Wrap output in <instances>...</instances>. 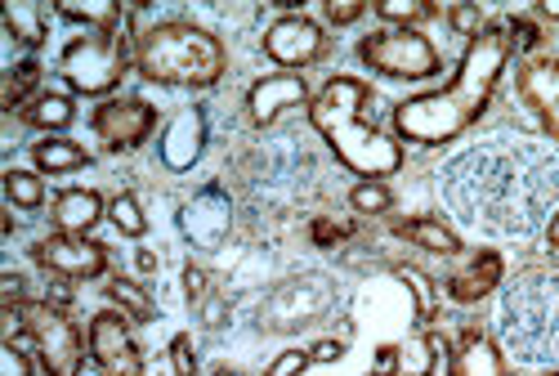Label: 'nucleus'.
<instances>
[{"instance_id":"9b49d317","label":"nucleus","mask_w":559,"mask_h":376,"mask_svg":"<svg viewBox=\"0 0 559 376\" xmlns=\"http://www.w3.org/2000/svg\"><path fill=\"white\" fill-rule=\"evenodd\" d=\"M32 265H40L50 278H63V282H95L108 273L112 256L99 238H76V233H50V238L32 243Z\"/></svg>"},{"instance_id":"f704fd0d","label":"nucleus","mask_w":559,"mask_h":376,"mask_svg":"<svg viewBox=\"0 0 559 376\" xmlns=\"http://www.w3.org/2000/svg\"><path fill=\"white\" fill-rule=\"evenodd\" d=\"M170 367L175 376H198V354H193V341L189 337H170Z\"/></svg>"},{"instance_id":"58836bf2","label":"nucleus","mask_w":559,"mask_h":376,"mask_svg":"<svg viewBox=\"0 0 559 376\" xmlns=\"http://www.w3.org/2000/svg\"><path fill=\"white\" fill-rule=\"evenodd\" d=\"M537 126H542L550 139H559V99H555L550 108H542V113H537Z\"/></svg>"},{"instance_id":"4468645a","label":"nucleus","mask_w":559,"mask_h":376,"mask_svg":"<svg viewBox=\"0 0 559 376\" xmlns=\"http://www.w3.org/2000/svg\"><path fill=\"white\" fill-rule=\"evenodd\" d=\"M206 139H211V126H206V108L202 104H189L179 108L166 126H162V139H157V157L170 175H189L202 153H206Z\"/></svg>"},{"instance_id":"bb28decb","label":"nucleus","mask_w":559,"mask_h":376,"mask_svg":"<svg viewBox=\"0 0 559 376\" xmlns=\"http://www.w3.org/2000/svg\"><path fill=\"white\" fill-rule=\"evenodd\" d=\"M349 211H354V215H367V220L390 215V211H394L390 184H385V179H354V188H349Z\"/></svg>"},{"instance_id":"4c0bfd02","label":"nucleus","mask_w":559,"mask_h":376,"mask_svg":"<svg viewBox=\"0 0 559 376\" xmlns=\"http://www.w3.org/2000/svg\"><path fill=\"white\" fill-rule=\"evenodd\" d=\"M309 354H313V363H332V359L345 354V341H322V345H313Z\"/></svg>"},{"instance_id":"f8f14e48","label":"nucleus","mask_w":559,"mask_h":376,"mask_svg":"<svg viewBox=\"0 0 559 376\" xmlns=\"http://www.w3.org/2000/svg\"><path fill=\"white\" fill-rule=\"evenodd\" d=\"M179 238L189 243L193 251H219L233 233V198L224 184H202L198 193L179 207L175 215Z\"/></svg>"},{"instance_id":"79ce46f5","label":"nucleus","mask_w":559,"mask_h":376,"mask_svg":"<svg viewBox=\"0 0 559 376\" xmlns=\"http://www.w3.org/2000/svg\"><path fill=\"white\" fill-rule=\"evenodd\" d=\"M546 247H555V251H559V211H555V220L546 224Z\"/></svg>"},{"instance_id":"9d476101","label":"nucleus","mask_w":559,"mask_h":376,"mask_svg":"<svg viewBox=\"0 0 559 376\" xmlns=\"http://www.w3.org/2000/svg\"><path fill=\"white\" fill-rule=\"evenodd\" d=\"M90 341V363L99 367V376H148V359L139 350L130 318L121 309H99L85 327Z\"/></svg>"},{"instance_id":"1a4fd4ad","label":"nucleus","mask_w":559,"mask_h":376,"mask_svg":"<svg viewBox=\"0 0 559 376\" xmlns=\"http://www.w3.org/2000/svg\"><path fill=\"white\" fill-rule=\"evenodd\" d=\"M157 126H162L157 104L139 99V94H112V99H104L95 113H90V130H95V139L108 153L144 149Z\"/></svg>"},{"instance_id":"f03ea898","label":"nucleus","mask_w":559,"mask_h":376,"mask_svg":"<svg viewBox=\"0 0 559 376\" xmlns=\"http://www.w3.org/2000/svg\"><path fill=\"white\" fill-rule=\"evenodd\" d=\"M371 108V85L358 77H328L313 99H309V126L322 134V144L332 149V157L358 175V179H390L403 171L407 153L390 130H377L362 113Z\"/></svg>"},{"instance_id":"5701e85b","label":"nucleus","mask_w":559,"mask_h":376,"mask_svg":"<svg viewBox=\"0 0 559 376\" xmlns=\"http://www.w3.org/2000/svg\"><path fill=\"white\" fill-rule=\"evenodd\" d=\"M23 121H27V126H36V130H45V134H59L63 126H72V121H76V94H63V90H40L36 99L27 104Z\"/></svg>"},{"instance_id":"6e6552de","label":"nucleus","mask_w":559,"mask_h":376,"mask_svg":"<svg viewBox=\"0 0 559 376\" xmlns=\"http://www.w3.org/2000/svg\"><path fill=\"white\" fill-rule=\"evenodd\" d=\"M260 50L277 72H300L313 68L322 55H328V32H322L318 19H309L305 10H287L283 19H273L260 36Z\"/></svg>"},{"instance_id":"c756f323","label":"nucleus","mask_w":559,"mask_h":376,"mask_svg":"<svg viewBox=\"0 0 559 376\" xmlns=\"http://www.w3.org/2000/svg\"><path fill=\"white\" fill-rule=\"evenodd\" d=\"M36 354H27L19 345V337H5V345H0V376H36Z\"/></svg>"},{"instance_id":"dca6fc26","label":"nucleus","mask_w":559,"mask_h":376,"mask_svg":"<svg viewBox=\"0 0 559 376\" xmlns=\"http://www.w3.org/2000/svg\"><path fill=\"white\" fill-rule=\"evenodd\" d=\"M501 278H506L501 251L484 247V251L471 256V265L448 278V296H452V305H479V301H488L501 287Z\"/></svg>"},{"instance_id":"c9c22d12","label":"nucleus","mask_w":559,"mask_h":376,"mask_svg":"<svg viewBox=\"0 0 559 376\" xmlns=\"http://www.w3.org/2000/svg\"><path fill=\"white\" fill-rule=\"evenodd\" d=\"M309 233H313V243H318V247H341L354 228H349V224H341V220H313V224H309Z\"/></svg>"},{"instance_id":"f257e3e1","label":"nucleus","mask_w":559,"mask_h":376,"mask_svg":"<svg viewBox=\"0 0 559 376\" xmlns=\"http://www.w3.org/2000/svg\"><path fill=\"white\" fill-rule=\"evenodd\" d=\"M510 55H515L510 23H488L475 40H465V55L443 90L412 94V99L394 108L390 117L394 139L399 144H416V149H443L452 139H461L488 113L492 94L510 68Z\"/></svg>"},{"instance_id":"0eeeda50","label":"nucleus","mask_w":559,"mask_h":376,"mask_svg":"<svg viewBox=\"0 0 559 376\" xmlns=\"http://www.w3.org/2000/svg\"><path fill=\"white\" fill-rule=\"evenodd\" d=\"M336 305V282L328 273H296L283 287H273L255 309V327L269 337H292L322 322Z\"/></svg>"},{"instance_id":"72a5a7b5","label":"nucleus","mask_w":559,"mask_h":376,"mask_svg":"<svg viewBox=\"0 0 559 376\" xmlns=\"http://www.w3.org/2000/svg\"><path fill=\"white\" fill-rule=\"evenodd\" d=\"M309 363H313V354L300 350V345H292V350H283V354H277V359L264 367V376H305Z\"/></svg>"},{"instance_id":"2eb2a0df","label":"nucleus","mask_w":559,"mask_h":376,"mask_svg":"<svg viewBox=\"0 0 559 376\" xmlns=\"http://www.w3.org/2000/svg\"><path fill=\"white\" fill-rule=\"evenodd\" d=\"M448 372L452 376H510L501 345L484 332V327H461L448 341Z\"/></svg>"},{"instance_id":"7c9ffc66","label":"nucleus","mask_w":559,"mask_h":376,"mask_svg":"<svg viewBox=\"0 0 559 376\" xmlns=\"http://www.w3.org/2000/svg\"><path fill=\"white\" fill-rule=\"evenodd\" d=\"M211 292H215L211 269H202V265H183V301H189L193 309H202Z\"/></svg>"},{"instance_id":"6ab92c4d","label":"nucleus","mask_w":559,"mask_h":376,"mask_svg":"<svg viewBox=\"0 0 559 376\" xmlns=\"http://www.w3.org/2000/svg\"><path fill=\"white\" fill-rule=\"evenodd\" d=\"M390 233H394V238H403V243H412L416 251H426V256H461V247H465L461 233H452L435 215H407Z\"/></svg>"},{"instance_id":"f3484780","label":"nucleus","mask_w":559,"mask_h":376,"mask_svg":"<svg viewBox=\"0 0 559 376\" xmlns=\"http://www.w3.org/2000/svg\"><path fill=\"white\" fill-rule=\"evenodd\" d=\"M104 215H108V202H104V193H95V188H63V193H55V202H50L55 233H76V238H85Z\"/></svg>"},{"instance_id":"393cba45","label":"nucleus","mask_w":559,"mask_h":376,"mask_svg":"<svg viewBox=\"0 0 559 376\" xmlns=\"http://www.w3.org/2000/svg\"><path fill=\"white\" fill-rule=\"evenodd\" d=\"M40 85V63H36V55H27L23 63H14L10 72H5V90H0V104H5V113H27V104L36 99V90Z\"/></svg>"},{"instance_id":"ddd939ff","label":"nucleus","mask_w":559,"mask_h":376,"mask_svg":"<svg viewBox=\"0 0 559 376\" xmlns=\"http://www.w3.org/2000/svg\"><path fill=\"white\" fill-rule=\"evenodd\" d=\"M309 99H313V90L300 72H269V77H255L247 90V117H251V126L269 130L287 113L309 108Z\"/></svg>"},{"instance_id":"c03bdc74","label":"nucleus","mask_w":559,"mask_h":376,"mask_svg":"<svg viewBox=\"0 0 559 376\" xmlns=\"http://www.w3.org/2000/svg\"><path fill=\"white\" fill-rule=\"evenodd\" d=\"M546 376H559V367H550V372H546Z\"/></svg>"},{"instance_id":"a19ab883","label":"nucleus","mask_w":559,"mask_h":376,"mask_svg":"<svg viewBox=\"0 0 559 376\" xmlns=\"http://www.w3.org/2000/svg\"><path fill=\"white\" fill-rule=\"evenodd\" d=\"M134 269H139V273H157V256H153V251H139V256H134Z\"/></svg>"},{"instance_id":"ea45409f","label":"nucleus","mask_w":559,"mask_h":376,"mask_svg":"<svg viewBox=\"0 0 559 376\" xmlns=\"http://www.w3.org/2000/svg\"><path fill=\"white\" fill-rule=\"evenodd\" d=\"M533 14H537V19H550V23H559V0H542V5H533Z\"/></svg>"},{"instance_id":"2f4dec72","label":"nucleus","mask_w":559,"mask_h":376,"mask_svg":"<svg viewBox=\"0 0 559 376\" xmlns=\"http://www.w3.org/2000/svg\"><path fill=\"white\" fill-rule=\"evenodd\" d=\"M443 14H448V27H452L456 36H465V40H475V36H479V32L488 27V23H484V10H479V5H448Z\"/></svg>"},{"instance_id":"20e7f679","label":"nucleus","mask_w":559,"mask_h":376,"mask_svg":"<svg viewBox=\"0 0 559 376\" xmlns=\"http://www.w3.org/2000/svg\"><path fill=\"white\" fill-rule=\"evenodd\" d=\"M130 68H134V40H126L121 32H85L63 45L59 59V77L81 99H108L112 90H121Z\"/></svg>"},{"instance_id":"a878e982","label":"nucleus","mask_w":559,"mask_h":376,"mask_svg":"<svg viewBox=\"0 0 559 376\" xmlns=\"http://www.w3.org/2000/svg\"><path fill=\"white\" fill-rule=\"evenodd\" d=\"M0 184H5V202H10L14 211H40L45 198H50V193H45V175H40V171L10 166Z\"/></svg>"},{"instance_id":"7ed1b4c3","label":"nucleus","mask_w":559,"mask_h":376,"mask_svg":"<svg viewBox=\"0 0 559 376\" xmlns=\"http://www.w3.org/2000/svg\"><path fill=\"white\" fill-rule=\"evenodd\" d=\"M130 40L134 72L162 90H215L228 72L224 40L193 19H162Z\"/></svg>"},{"instance_id":"39448f33","label":"nucleus","mask_w":559,"mask_h":376,"mask_svg":"<svg viewBox=\"0 0 559 376\" xmlns=\"http://www.w3.org/2000/svg\"><path fill=\"white\" fill-rule=\"evenodd\" d=\"M19 327L32 341V354L45 376H81L90 359V341L81 337V327L63 301H27L19 309Z\"/></svg>"},{"instance_id":"aec40b11","label":"nucleus","mask_w":559,"mask_h":376,"mask_svg":"<svg viewBox=\"0 0 559 376\" xmlns=\"http://www.w3.org/2000/svg\"><path fill=\"white\" fill-rule=\"evenodd\" d=\"M90 166H95V157H90V149H81L76 139L45 134L32 144V171H40V175H76Z\"/></svg>"},{"instance_id":"e433bc0d","label":"nucleus","mask_w":559,"mask_h":376,"mask_svg":"<svg viewBox=\"0 0 559 376\" xmlns=\"http://www.w3.org/2000/svg\"><path fill=\"white\" fill-rule=\"evenodd\" d=\"M198 318H202L206 327H224V322H228V305H224V301L211 292V296H206V305L198 309Z\"/></svg>"},{"instance_id":"b1692460","label":"nucleus","mask_w":559,"mask_h":376,"mask_svg":"<svg viewBox=\"0 0 559 376\" xmlns=\"http://www.w3.org/2000/svg\"><path fill=\"white\" fill-rule=\"evenodd\" d=\"M108 301H112V309H121L130 322H153L157 318V301H153V292L144 287V282H134V278H108Z\"/></svg>"},{"instance_id":"37998d69","label":"nucleus","mask_w":559,"mask_h":376,"mask_svg":"<svg viewBox=\"0 0 559 376\" xmlns=\"http://www.w3.org/2000/svg\"><path fill=\"white\" fill-rule=\"evenodd\" d=\"M367 376H421V372H381L377 367V372H367Z\"/></svg>"},{"instance_id":"a211bd4d","label":"nucleus","mask_w":559,"mask_h":376,"mask_svg":"<svg viewBox=\"0 0 559 376\" xmlns=\"http://www.w3.org/2000/svg\"><path fill=\"white\" fill-rule=\"evenodd\" d=\"M515 90H520V99H524V108H528L533 117H537L542 108H550V104L559 99V59L528 50V59L515 68Z\"/></svg>"},{"instance_id":"473e14b6","label":"nucleus","mask_w":559,"mask_h":376,"mask_svg":"<svg viewBox=\"0 0 559 376\" xmlns=\"http://www.w3.org/2000/svg\"><path fill=\"white\" fill-rule=\"evenodd\" d=\"M367 10H371L367 0H322V5H318V14L328 19L332 27H349V23H358Z\"/></svg>"},{"instance_id":"c85d7f7f","label":"nucleus","mask_w":559,"mask_h":376,"mask_svg":"<svg viewBox=\"0 0 559 376\" xmlns=\"http://www.w3.org/2000/svg\"><path fill=\"white\" fill-rule=\"evenodd\" d=\"M371 14L385 19V27H416L421 19H435L439 5H430V0H377Z\"/></svg>"},{"instance_id":"412c9836","label":"nucleus","mask_w":559,"mask_h":376,"mask_svg":"<svg viewBox=\"0 0 559 376\" xmlns=\"http://www.w3.org/2000/svg\"><path fill=\"white\" fill-rule=\"evenodd\" d=\"M0 19H5V32L23 50H40L45 36H50V19H45V5H36V0H5Z\"/></svg>"},{"instance_id":"423d86ee","label":"nucleus","mask_w":559,"mask_h":376,"mask_svg":"<svg viewBox=\"0 0 559 376\" xmlns=\"http://www.w3.org/2000/svg\"><path fill=\"white\" fill-rule=\"evenodd\" d=\"M354 55L367 72L390 77V81H430L443 68L435 40L416 27H377L358 40Z\"/></svg>"},{"instance_id":"4be33fe9","label":"nucleus","mask_w":559,"mask_h":376,"mask_svg":"<svg viewBox=\"0 0 559 376\" xmlns=\"http://www.w3.org/2000/svg\"><path fill=\"white\" fill-rule=\"evenodd\" d=\"M50 10L59 19H68V23L90 27V32H117L121 27V14H130L126 5H117V0H55Z\"/></svg>"},{"instance_id":"cd10ccee","label":"nucleus","mask_w":559,"mask_h":376,"mask_svg":"<svg viewBox=\"0 0 559 376\" xmlns=\"http://www.w3.org/2000/svg\"><path fill=\"white\" fill-rule=\"evenodd\" d=\"M108 224L121 233V238L139 243V238L148 233V211H144V202H139L134 193H117V198L108 202Z\"/></svg>"}]
</instances>
